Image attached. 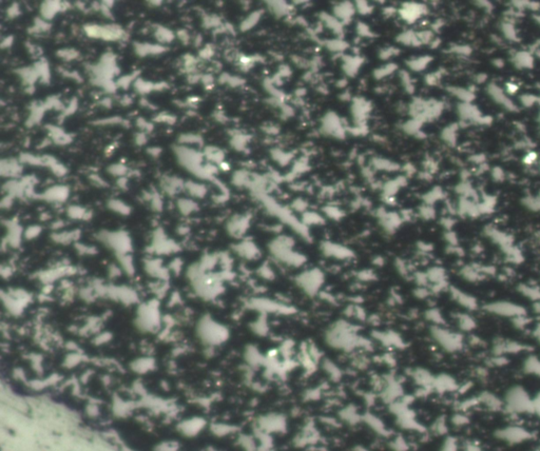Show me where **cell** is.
I'll return each instance as SVG.
<instances>
[{
	"label": "cell",
	"instance_id": "cell-1",
	"mask_svg": "<svg viewBox=\"0 0 540 451\" xmlns=\"http://www.w3.org/2000/svg\"><path fill=\"white\" fill-rule=\"evenodd\" d=\"M504 409L509 414H534L533 398L522 386H513L505 392L503 398Z\"/></svg>",
	"mask_w": 540,
	"mask_h": 451
},
{
	"label": "cell",
	"instance_id": "cell-2",
	"mask_svg": "<svg viewBox=\"0 0 540 451\" xmlns=\"http://www.w3.org/2000/svg\"><path fill=\"white\" fill-rule=\"evenodd\" d=\"M431 334L438 344L448 352H457L464 346V338L459 332H453L441 326H434Z\"/></svg>",
	"mask_w": 540,
	"mask_h": 451
},
{
	"label": "cell",
	"instance_id": "cell-3",
	"mask_svg": "<svg viewBox=\"0 0 540 451\" xmlns=\"http://www.w3.org/2000/svg\"><path fill=\"white\" fill-rule=\"evenodd\" d=\"M482 309L489 313V314H494L497 316L501 318H515L517 316H527L525 308L522 306L518 305L513 302L507 300H498L493 302H487L482 307Z\"/></svg>",
	"mask_w": 540,
	"mask_h": 451
},
{
	"label": "cell",
	"instance_id": "cell-4",
	"mask_svg": "<svg viewBox=\"0 0 540 451\" xmlns=\"http://www.w3.org/2000/svg\"><path fill=\"white\" fill-rule=\"evenodd\" d=\"M86 34L96 39H103L107 42H116L120 40L125 36V31L120 26L116 24H107V26H97V24H88L84 28Z\"/></svg>",
	"mask_w": 540,
	"mask_h": 451
},
{
	"label": "cell",
	"instance_id": "cell-5",
	"mask_svg": "<svg viewBox=\"0 0 540 451\" xmlns=\"http://www.w3.org/2000/svg\"><path fill=\"white\" fill-rule=\"evenodd\" d=\"M495 436L498 440L507 444H520L525 440H531L533 434L523 427L520 426H507L498 429Z\"/></svg>",
	"mask_w": 540,
	"mask_h": 451
},
{
	"label": "cell",
	"instance_id": "cell-6",
	"mask_svg": "<svg viewBox=\"0 0 540 451\" xmlns=\"http://www.w3.org/2000/svg\"><path fill=\"white\" fill-rule=\"evenodd\" d=\"M527 349L525 345L520 344L518 342L508 340L503 338H497L493 345V354L494 356H505V354H516L519 352Z\"/></svg>",
	"mask_w": 540,
	"mask_h": 451
},
{
	"label": "cell",
	"instance_id": "cell-7",
	"mask_svg": "<svg viewBox=\"0 0 540 451\" xmlns=\"http://www.w3.org/2000/svg\"><path fill=\"white\" fill-rule=\"evenodd\" d=\"M448 292L450 294V298H453L459 306L466 309L467 311H475L478 309V300L472 294H468L456 287H449Z\"/></svg>",
	"mask_w": 540,
	"mask_h": 451
},
{
	"label": "cell",
	"instance_id": "cell-8",
	"mask_svg": "<svg viewBox=\"0 0 540 451\" xmlns=\"http://www.w3.org/2000/svg\"><path fill=\"white\" fill-rule=\"evenodd\" d=\"M426 11H427V8L423 4H402L401 8L399 10V14L403 20H405L408 24H413L417 20V19L420 18L421 15L425 14Z\"/></svg>",
	"mask_w": 540,
	"mask_h": 451
},
{
	"label": "cell",
	"instance_id": "cell-9",
	"mask_svg": "<svg viewBox=\"0 0 540 451\" xmlns=\"http://www.w3.org/2000/svg\"><path fill=\"white\" fill-rule=\"evenodd\" d=\"M479 404L484 405L486 408L493 411H499L502 408H504L503 400H500L493 392L489 391H483L477 396Z\"/></svg>",
	"mask_w": 540,
	"mask_h": 451
},
{
	"label": "cell",
	"instance_id": "cell-10",
	"mask_svg": "<svg viewBox=\"0 0 540 451\" xmlns=\"http://www.w3.org/2000/svg\"><path fill=\"white\" fill-rule=\"evenodd\" d=\"M459 273L461 278L469 282H477L483 280L485 278L483 274L479 271L478 264H465L464 267L461 268Z\"/></svg>",
	"mask_w": 540,
	"mask_h": 451
},
{
	"label": "cell",
	"instance_id": "cell-11",
	"mask_svg": "<svg viewBox=\"0 0 540 451\" xmlns=\"http://www.w3.org/2000/svg\"><path fill=\"white\" fill-rule=\"evenodd\" d=\"M355 11V6L349 2H343L333 8V13H335L336 18L341 22L349 20Z\"/></svg>",
	"mask_w": 540,
	"mask_h": 451
},
{
	"label": "cell",
	"instance_id": "cell-12",
	"mask_svg": "<svg viewBox=\"0 0 540 451\" xmlns=\"http://www.w3.org/2000/svg\"><path fill=\"white\" fill-rule=\"evenodd\" d=\"M455 318L457 320V324H458L459 329L464 331V332L473 331L477 326L476 320L472 316H470L469 313H466V312L458 313V314L455 316Z\"/></svg>",
	"mask_w": 540,
	"mask_h": 451
},
{
	"label": "cell",
	"instance_id": "cell-13",
	"mask_svg": "<svg viewBox=\"0 0 540 451\" xmlns=\"http://www.w3.org/2000/svg\"><path fill=\"white\" fill-rule=\"evenodd\" d=\"M517 291L522 296L533 302L540 300V288L538 286L528 285V284H520L517 287Z\"/></svg>",
	"mask_w": 540,
	"mask_h": 451
},
{
	"label": "cell",
	"instance_id": "cell-14",
	"mask_svg": "<svg viewBox=\"0 0 540 451\" xmlns=\"http://www.w3.org/2000/svg\"><path fill=\"white\" fill-rule=\"evenodd\" d=\"M63 4L58 2H47L42 4L41 13L46 20H50L62 10Z\"/></svg>",
	"mask_w": 540,
	"mask_h": 451
},
{
	"label": "cell",
	"instance_id": "cell-15",
	"mask_svg": "<svg viewBox=\"0 0 540 451\" xmlns=\"http://www.w3.org/2000/svg\"><path fill=\"white\" fill-rule=\"evenodd\" d=\"M135 51L137 55L147 56L151 54L155 55V54L163 53L166 51V48L162 46H155V44H136Z\"/></svg>",
	"mask_w": 540,
	"mask_h": 451
},
{
	"label": "cell",
	"instance_id": "cell-16",
	"mask_svg": "<svg viewBox=\"0 0 540 451\" xmlns=\"http://www.w3.org/2000/svg\"><path fill=\"white\" fill-rule=\"evenodd\" d=\"M523 371L527 374L540 376V360L536 356H529L523 362Z\"/></svg>",
	"mask_w": 540,
	"mask_h": 451
},
{
	"label": "cell",
	"instance_id": "cell-17",
	"mask_svg": "<svg viewBox=\"0 0 540 451\" xmlns=\"http://www.w3.org/2000/svg\"><path fill=\"white\" fill-rule=\"evenodd\" d=\"M204 155L209 160H211L213 162H217L219 164L221 162H223L224 158H225L224 152L220 148H218V146H207V148H205Z\"/></svg>",
	"mask_w": 540,
	"mask_h": 451
},
{
	"label": "cell",
	"instance_id": "cell-18",
	"mask_svg": "<svg viewBox=\"0 0 540 451\" xmlns=\"http://www.w3.org/2000/svg\"><path fill=\"white\" fill-rule=\"evenodd\" d=\"M50 133L52 135V140L55 144H68L71 142V137L69 136L68 134H66L65 132H63L61 129L58 128H54V126H51L50 128Z\"/></svg>",
	"mask_w": 540,
	"mask_h": 451
},
{
	"label": "cell",
	"instance_id": "cell-19",
	"mask_svg": "<svg viewBox=\"0 0 540 451\" xmlns=\"http://www.w3.org/2000/svg\"><path fill=\"white\" fill-rule=\"evenodd\" d=\"M435 384L438 388L442 390H455L458 387L456 380L448 376H440L437 380H435Z\"/></svg>",
	"mask_w": 540,
	"mask_h": 451
},
{
	"label": "cell",
	"instance_id": "cell-20",
	"mask_svg": "<svg viewBox=\"0 0 540 451\" xmlns=\"http://www.w3.org/2000/svg\"><path fill=\"white\" fill-rule=\"evenodd\" d=\"M154 35H155V38L163 44L171 42L174 39V34L170 30H168V28H163V26H159L158 28H156Z\"/></svg>",
	"mask_w": 540,
	"mask_h": 451
},
{
	"label": "cell",
	"instance_id": "cell-21",
	"mask_svg": "<svg viewBox=\"0 0 540 451\" xmlns=\"http://www.w3.org/2000/svg\"><path fill=\"white\" fill-rule=\"evenodd\" d=\"M268 4L270 11L278 16H284L289 13V6L282 2H272Z\"/></svg>",
	"mask_w": 540,
	"mask_h": 451
},
{
	"label": "cell",
	"instance_id": "cell-22",
	"mask_svg": "<svg viewBox=\"0 0 540 451\" xmlns=\"http://www.w3.org/2000/svg\"><path fill=\"white\" fill-rule=\"evenodd\" d=\"M504 253L505 256V258L512 264H520L523 262V256L521 252H520L517 248L515 247H510L508 250H506Z\"/></svg>",
	"mask_w": 540,
	"mask_h": 451
},
{
	"label": "cell",
	"instance_id": "cell-23",
	"mask_svg": "<svg viewBox=\"0 0 540 451\" xmlns=\"http://www.w3.org/2000/svg\"><path fill=\"white\" fill-rule=\"evenodd\" d=\"M262 13L261 12H253L252 14H250L245 20L242 22L241 24V28L242 31H248L250 30V28L252 26H254L255 24H257L260 20V17H261Z\"/></svg>",
	"mask_w": 540,
	"mask_h": 451
},
{
	"label": "cell",
	"instance_id": "cell-24",
	"mask_svg": "<svg viewBox=\"0 0 540 451\" xmlns=\"http://www.w3.org/2000/svg\"><path fill=\"white\" fill-rule=\"evenodd\" d=\"M429 60H430V58L428 57H420V58H416V60L408 62L407 64L409 68H411L413 71H422L423 68H426Z\"/></svg>",
	"mask_w": 540,
	"mask_h": 451
},
{
	"label": "cell",
	"instance_id": "cell-25",
	"mask_svg": "<svg viewBox=\"0 0 540 451\" xmlns=\"http://www.w3.org/2000/svg\"><path fill=\"white\" fill-rule=\"evenodd\" d=\"M179 142L183 146H186V144H198V146H201L203 144L202 137H200L199 135H195V134H183V135L180 136Z\"/></svg>",
	"mask_w": 540,
	"mask_h": 451
},
{
	"label": "cell",
	"instance_id": "cell-26",
	"mask_svg": "<svg viewBox=\"0 0 540 451\" xmlns=\"http://www.w3.org/2000/svg\"><path fill=\"white\" fill-rule=\"evenodd\" d=\"M426 316L428 318L429 320L434 322H435V326H441L444 324V320L442 318V314H441L440 311L437 310V309H430L426 312Z\"/></svg>",
	"mask_w": 540,
	"mask_h": 451
},
{
	"label": "cell",
	"instance_id": "cell-27",
	"mask_svg": "<svg viewBox=\"0 0 540 451\" xmlns=\"http://www.w3.org/2000/svg\"><path fill=\"white\" fill-rule=\"evenodd\" d=\"M529 322H531V318L527 316H521L512 318L513 326L518 330H524L529 325Z\"/></svg>",
	"mask_w": 540,
	"mask_h": 451
},
{
	"label": "cell",
	"instance_id": "cell-28",
	"mask_svg": "<svg viewBox=\"0 0 540 451\" xmlns=\"http://www.w3.org/2000/svg\"><path fill=\"white\" fill-rule=\"evenodd\" d=\"M523 204L533 211H540V198H525Z\"/></svg>",
	"mask_w": 540,
	"mask_h": 451
},
{
	"label": "cell",
	"instance_id": "cell-29",
	"mask_svg": "<svg viewBox=\"0 0 540 451\" xmlns=\"http://www.w3.org/2000/svg\"><path fill=\"white\" fill-rule=\"evenodd\" d=\"M396 70V66L395 64H386L385 66H383L381 68H379V70L375 71V76L377 78H382V77H385L389 74H391L392 72H394Z\"/></svg>",
	"mask_w": 540,
	"mask_h": 451
},
{
	"label": "cell",
	"instance_id": "cell-30",
	"mask_svg": "<svg viewBox=\"0 0 540 451\" xmlns=\"http://www.w3.org/2000/svg\"><path fill=\"white\" fill-rule=\"evenodd\" d=\"M326 46L329 48L330 51H333V52H341L344 50V48H346V44L341 42V40H338V39H336V40H330L328 42H326Z\"/></svg>",
	"mask_w": 540,
	"mask_h": 451
},
{
	"label": "cell",
	"instance_id": "cell-31",
	"mask_svg": "<svg viewBox=\"0 0 540 451\" xmlns=\"http://www.w3.org/2000/svg\"><path fill=\"white\" fill-rule=\"evenodd\" d=\"M505 364H507V360L504 356H494L488 360V365L494 367H501Z\"/></svg>",
	"mask_w": 540,
	"mask_h": 451
},
{
	"label": "cell",
	"instance_id": "cell-32",
	"mask_svg": "<svg viewBox=\"0 0 540 451\" xmlns=\"http://www.w3.org/2000/svg\"><path fill=\"white\" fill-rule=\"evenodd\" d=\"M356 8H357V11L362 14V15H366V14H370L372 12V8L371 6H369L367 2H357L356 4Z\"/></svg>",
	"mask_w": 540,
	"mask_h": 451
},
{
	"label": "cell",
	"instance_id": "cell-33",
	"mask_svg": "<svg viewBox=\"0 0 540 451\" xmlns=\"http://www.w3.org/2000/svg\"><path fill=\"white\" fill-rule=\"evenodd\" d=\"M375 166H377V168L385 169V170H394V169L397 168V166L395 164L389 162L384 160H377L375 162Z\"/></svg>",
	"mask_w": 540,
	"mask_h": 451
},
{
	"label": "cell",
	"instance_id": "cell-34",
	"mask_svg": "<svg viewBox=\"0 0 540 451\" xmlns=\"http://www.w3.org/2000/svg\"><path fill=\"white\" fill-rule=\"evenodd\" d=\"M441 451H458L457 440L455 438H447L446 442L444 443V446Z\"/></svg>",
	"mask_w": 540,
	"mask_h": 451
},
{
	"label": "cell",
	"instance_id": "cell-35",
	"mask_svg": "<svg viewBox=\"0 0 540 451\" xmlns=\"http://www.w3.org/2000/svg\"><path fill=\"white\" fill-rule=\"evenodd\" d=\"M155 120L159 122H166L173 124L175 122V117L170 114H160L158 117H155Z\"/></svg>",
	"mask_w": 540,
	"mask_h": 451
},
{
	"label": "cell",
	"instance_id": "cell-36",
	"mask_svg": "<svg viewBox=\"0 0 540 451\" xmlns=\"http://www.w3.org/2000/svg\"><path fill=\"white\" fill-rule=\"evenodd\" d=\"M58 56L65 58V60H74V58L77 57V52L75 50H72V48H69V50L66 48V50L58 52Z\"/></svg>",
	"mask_w": 540,
	"mask_h": 451
},
{
	"label": "cell",
	"instance_id": "cell-37",
	"mask_svg": "<svg viewBox=\"0 0 540 451\" xmlns=\"http://www.w3.org/2000/svg\"><path fill=\"white\" fill-rule=\"evenodd\" d=\"M134 80V76L133 75H129V76H125L123 78H121V80H119V82H117V84H119L120 86H123V88H128L129 86V84H131V82Z\"/></svg>",
	"mask_w": 540,
	"mask_h": 451
},
{
	"label": "cell",
	"instance_id": "cell-38",
	"mask_svg": "<svg viewBox=\"0 0 540 451\" xmlns=\"http://www.w3.org/2000/svg\"><path fill=\"white\" fill-rule=\"evenodd\" d=\"M358 33L361 36H364V37L372 36V34H371L370 30H369V28L367 26H365V24H362L360 26H358Z\"/></svg>",
	"mask_w": 540,
	"mask_h": 451
},
{
	"label": "cell",
	"instance_id": "cell-39",
	"mask_svg": "<svg viewBox=\"0 0 540 451\" xmlns=\"http://www.w3.org/2000/svg\"><path fill=\"white\" fill-rule=\"evenodd\" d=\"M533 407L534 414L540 418V392L535 398H533Z\"/></svg>",
	"mask_w": 540,
	"mask_h": 451
},
{
	"label": "cell",
	"instance_id": "cell-40",
	"mask_svg": "<svg viewBox=\"0 0 540 451\" xmlns=\"http://www.w3.org/2000/svg\"><path fill=\"white\" fill-rule=\"evenodd\" d=\"M536 160H537V154L534 153V152H529L524 158V162L526 164H534V162Z\"/></svg>",
	"mask_w": 540,
	"mask_h": 451
},
{
	"label": "cell",
	"instance_id": "cell-41",
	"mask_svg": "<svg viewBox=\"0 0 540 451\" xmlns=\"http://www.w3.org/2000/svg\"><path fill=\"white\" fill-rule=\"evenodd\" d=\"M455 423L457 425H465L466 423H468V418L464 414H458L457 416H455Z\"/></svg>",
	"mask_w": 540,
	"mask_h": 451
},
{
	"label": "cell",
	"instance_id": "cell-42",
	"mask_svg": "<svg viewBox=\"0 0 540 451\" xmlns=\"http://www.w3.org/2000/svg\"><path fill=\"white\" fill-rule=\"evenodd\" d=\"M493 178H494V180H497V182H501V180L504 178V173H503L501 170H500V169L496 168V169L493 171Z\"/></svg>",
	"mask_w": 540,
	"mask_h": 451
},
{
	"label": "cell",
	"instance_id": "cell-43",
	"mask_svg": "<svg viewBox=\"0 0 540 451\" xmlns=\"http://www.w3.org/2000/svg\"><path fill=\"white\" fill-rule=\"evenodd\" d=\"M212 54H213V52H212V50H211V48H209V46L205 48L204 50L201 52V56H202L203 58H209V57L212 56Z\"/></svg>",
	"mask_w": 540,
	"mask_h": 451
},
{
	"label": "cell",
	"instance_id": "cell-44",
	"mask_svg": "<svg viewBox=\"0 0 540 451\" xmlns=\"http://www.w3.org/2000/svg\"><path fill=\"white\" fill-rule=\"evenodd\" d=\"M178 36L180 37L181 40H183L184 42H188V40H189V35H188V33L186 32L185 30L180 31V32L178 33Z\"/></svg>",
	"mask_w": 540,
	"mask_h": 451
},
{
	"label": "cell",
	"instance_id": "cell-45",
	"mask_svg": "<svg viewBox=\"0 0 540 451\" xmlns=\"http://www.w3.org/2000/svg\"><path fill=\"white\" fill-rule=\"evenodd\" d=\"M135 142H136L137 144H140V146L144 144L146 142V135H145L144 133L137 134V135H136V140H135Z\"/></svg>",
	"mask_w": 540,
	"mask_h": 451
},
{
	"label": "cell",
	"instance_id": "cell-46",
	"mask_svg": "<svg viewBox=\"0 0 540 451\" xmlns=\"http://www.w3.org/2000/svg\"><path fill=\"white\" fill-rule=\"evenodd\" d=\"M518 90V86L514 84H506V92L509 93V94H514L516 93Z\"/></svg>",
	"mask_w": 540,
	"mask_h": 451
},
{
	"label": "cell",
	"instance_id": "cell-47",
	"mask_svg": "<svg viewBox=\"0 0 540 451\" xmlns=\"http://www.w3.org/2000/svg\"><path fill=\"white\" fill-rule=\"evenodd\" d=\"M465 451H482L481 450V448L473 443H468L466 446H465Z\"/></svg>",
	"mask_w": 540,
	"mask_h": 451
},
{
	"label": "cell",
	"instance_id": "cell-48",
	"mask_svg": "<svg viewBox=\"0 0 540 451\" xmlns=\"http://www.w3.org/2000/svg\"><path fill=\"white\" fill-rule=\"evenodd\" d=\"M532 309H533V311L536 313V314H539V316H540V300L534 302L533 306H532Z\"/></svg>",
	"mask_w": 540,
	"mask_h": 451
}]
</instances>
